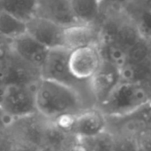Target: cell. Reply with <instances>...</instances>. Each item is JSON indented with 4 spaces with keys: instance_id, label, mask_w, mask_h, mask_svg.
I'll use <instances>...</instances> for the list:
<instances>
[{
    "instance_id": "1",
    "label": "cell",
    "mask_w": 151,
    "mask_h": 151,
    "mask_svg": "<svg viewBox=\"0 0 151 151\" xmlns=\"http://www.w3.org/2000/svg\"><path fill=\"white\" fill-rule=\"evenodd\" d=\"M98 24L101 29L99 48L102 58L121 66L128 51L143 37L124 10H102Z\"/></svg>"
},
{
    "instance_id": "2",
    "label": "cell",
    "mask_w": 151,
    "mask_h": 151,
    "mask_svg": "<svg viewBox=\"0 0 151 151\" xmlns=\"http://www.w3.org/2000/svg\"><path fill=\"white\" fill-rule=\"evenodd\" d=\"M36 105L37 112L51 121L73 116L88 108L76 90L45 78L36 86Z\"/></svg>"
},
{
    "instance_id": "3",
    "label": "cell",
    "mask_w": 151,
    "mask_h": 151,
    "mask_svg": "<svg viewBox=\"0 0 151 151\" xmlns=\"http://www.w3.org/2000/svg\"><path fill=\"white\" fill-rule=\"evenodd\" d=\"M69 52L70 50L66 47L51 49L42 68V78L53 80L73 88L81 95L88 108L96 107L91 80H79L70 72Z\"/></svg>"
},
{
    "instance_id": "4",
    "label": "cell",
    "mask_w": 151,
    "mask_h": 151,
    "mask_svg": "<svg viewBox=\"0 0 151 151\" xmlns=\"http://www.w3.org/2000/svg\"><path fill=\"white\" fill-rule=\"evenodd\" d=\"M150 102L142 85L123 80L97 108L108 117H118L132 114Z\"/></svg>"
},
{
    "instance_id": "5",
    "label": "cell",
    "mask_w": 151,
    "mask_h": 151,
    "mask_svg": "<svg viewBox=\"0 0 151 151\" xmlns=\"http://www.w3.org/2000/svg\"><path fill=\"white\" fill-rule=\"evenodd\" d=\"M61 130L78 140L96 137L109 130L107 116L97 107H91L73 116L53 121Z\"/></svg>"
},
{
    "instance_id": "6",
    "label": "cell",
    "mask_w": 151,
    "mask_h": 151,
    "mask_svg": "<svg viewBox=\"0 0 151 151\" xmlns=\"http://www.w3.org/2000/svg\"><path fill=\"white\" fill-rule=\"evenodd\" d=\"M51 122L37 112L15 118L6 127L17 144L43 150Z\"/></svg>"
},
{
    "instance_id": "7",
    "label": "cell",
    "mask_w": 151,
    "mask_h": 151,
    "mask_svg": "<svg viewBox=\"0 0 151 151\" xmlns=\"http://www.w3.org/2000/svg\"><path fill=\"white\" fill-rule=\"evenodd\" d=\"M0 106L14 119L37 113L36 86L8 84Z\"/></svg>"
},
{
    "instance_id": "8",
    "label": "cell",
    "mask_w": 151,
    "mask_h": 151,
    "mask_svg": "<svg viewBox=\"0 0 151 151\" xmlns=\"http://www.w3.org/2000/svg\"><path fill=\"white\" fill-rule=\"evenodd\" d=\"M103 58L98 45H89L70 50L68 67L70 72L79 80H91L98 72Z\"/></svg>"
},
{
    "instance_id": "9",
    "label": "cell",
    "mask_w": 151,
    "mask_h": 151,
    "mask_svg": "<svg viewBox=\"0 0 151 151\" xmlns=\"http://www.w3.org/2000/svg\"><path fill=\"white\" fill-rule=\"evenodd\" d=\"M122 81L121 66L114 61L103 59L101 68L91 79L96 107L103 102Z\"/></svg>"
},
{
    "instance_id": "10",
    "label": "cell",
    "mask_w": 151,
    "mask_h": 151,
    "mask_svg": "<svg viewBox=\"0 0 151 151\" xmlns=\"http://www.w3.org/2000/svg\"><path fill=\"white\" fill-rule=\"evenodd\" d=\"M63 27L39 16H34L26 22V31L48 49L64 46Z\"/></svg>"
},
{
    "instance_id": "11",
    "label": "cell",
    "mask_w": 151,
    "mask_h": 151,
    "mask_svg": "<svg viewBox=\"0 0 151 151\" xmlns=\"http://www.w3.org/2000/svg\"><path fill=\"white\" fill-rule=\"evenodd\" d=\"M35 16L49 20L63 28L79 23L70 0H37Z\"/></svg>"
},
{
    "instance_id": "12",
    "label": "cell",
    "mask_w": 151,
    "mask_h": 151,
    "mask_svg": "<svg viewBox=\"0 0 151 151\" xmlns=\"http://www.w3.org/2000/svg\"><path fill=\"white\" fill-rule=\"evenodd\" d=\"M101 42L99 24L78 23L64 29V46L69 50L98 45Z\"/></svg>"
},
{
    "instance_id": "13",
    "label": "cell",
    "mask_w": 151,
    "mask_h": 151,
    "mask_svg": "<svg viewBox=\"0 0 151 151\" xmlns=\"http://www.w3.org/2000/svg\"><path fill=\"white\" fill-rule=\"evenodd\" d=\"M13 43L14 52L20 58L42 70L50 49L36 40L27 31L13 39Z\"/></svg>"
},
{
    "instance_id": "14",
    "label": "cell",
    "mask_w": 151,
    "mask_h": 151,
    "mask_svg": "<svg viewBox=\"0 0 151 151\" xmlns=\"http://www.w3.org/2000/svg\"><path fill=\"white\" fill-rule=\"evenodd\" d=\"M144 38L151 37V0H132L123 9Z\"/></svg>"
},
{
    "instance_id": "15",
    "label": "cell",
    "mask_w": 151,
    "mask_h": 151,
    "mask_svg": "<svg viewBox=\"0 0 151 151\" xmlns=\"http://www.w3.org/2000/svg\"><path fill=\"white\" fill-rule=\"evenodd\" d=\"M79 23L98 24L102 14L101 0H70Z\"/></svg>"
},
{
    "instance_id": "16",
    "label": "cell",
    "mask_w": 151,
    "mask_h": 151,
    "mask_svg": "<svg viewBox=\"0 0 151 151\" xmlns=\"http://www.w3.org/2000/svg\"><path fill=\"white\" fill-rule=\"evenodd\" d=\"M37 0H0V10H3L23 22L36 15Z\"/></svg>"
},
{
    "instance_id": "17",
    "label": "cell",
    "mask_w": 151,
    "mask_h": 151,
    "mask_svg": "<svg viewBox=\"0 0 151 151\" xmlns=\"http://www.w3.org/2000/svg\"><path fill=\"white\" fill-rule=\"evenodd\" d=\"M84 151H116L115 135L107 131L96 137L79 140Z\"/></svg>"
},
{
    "instance_id": "18",
    "label": "cell",
    "mask_w": 151,
    "mask_h": 151,
    "mask_svg": "<svg viewBox=\"0 0 151 151\" xmlns=\"http://www.w3.org/2000/svg\"><path fill=\"white\" fill-rule=\"evenodd\" d=\"M25 32V22L3 10H0V34L11 39H14Z\"/></svg>"
},
{
    "instance_id": "19",
    "label": "cell",
    "mask_w": 151,
    "mask_h": 151,
    "mask_svg": "<svg viewBox=\"0 0 151 151\" xmlns=\"http://www.w3.org/2000/svg\"><path fill=\"white\" fill-rule=\"evenodd\" d=\"M14 56L13 39L0 34V78L5 81Z\"/></svg>"
},
{
    "instance_id": "20",
    "label": "cell",
    "mask_w": 151,
    "mask_h": 151,
    "mask_svg": "<svg viewBox=\"0 0 151 151\" xmlns=\"http://www.w3.org/2000/svg\"><path fill=\"white\" fill-rule=\"evenodd\" d=\"M0 151H16V144L7 127L0 126Z\"/></svg>"
},
{
    "instance_id": "21",
    "label": "cell",
    "mask_w": 151,
    "mask_h": 151,
    "mask_svg": "<svg viewBox=\"0 0 151 151\" xmlns=\"http://www.w3.org/2000/svg\"><path fill=\"white\" fill-rule=\"evenodd\" d=\"M132 0H101L102 10H123Z\"/></svg>"
},
{
    "instance_id": "22",
    "label": "cell",
    "mask_w": 151,
    "mask_h": 151,
    "mask_svg": "<svg viewBox=\"0 0 151 151\" xmlns=\"http://www.w3.org/2000/svg\"><path fill=\"white\" fill-rule=\"evenodd\" d=\"M7 85L8 84L3 78H0V103H1V101L3 100V97H4V94H5Z\"/></svg>"
},
{
    "instance_id": "23",
    "label": "cell",
    "mask_w": 151,
    "mask_h": 151,
    "mask_svg": "<svg viewBox=\"0 0 151 151\" xmlns=\"http://www.w3.org/2000/svg\"><path fill=\"white\" fill-rule=\"evenodd\" d=\"M146 39L147 41V45H148V47H149V50H150V54H151V37L146 38Z\"/></svg>"
}]
</instances>
